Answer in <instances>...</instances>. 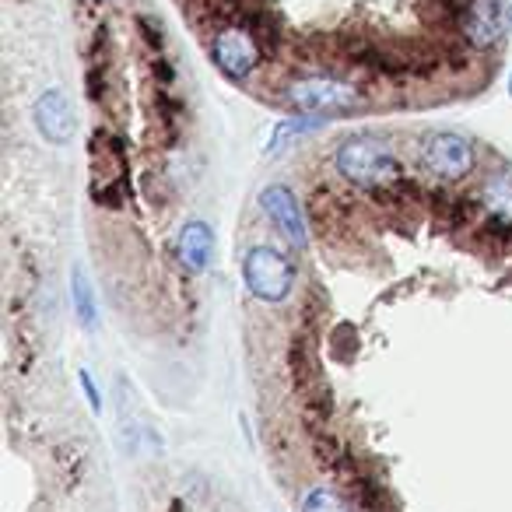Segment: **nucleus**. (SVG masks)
Segmentation results:
<instances>
[{
  "label": "nucleus",
  "mask_w": 512,
  "mask_h": 512,
  "mask_svg": "<svg viewBox=\"0 0 512 512\" xmlns=\"http://www.w3.org/2000/svg\"><path fill=\"white\" fill-rule=\"evenodd\" d=\"M260 207L264 214L271 218V225L292 242L295 249H306L309 246V228H306V214H302L299 200L295 193L288 190L285 183H271L264 193H260Z\"/></svg>",
  "instance_id": "nucleus-5"
},
{
  "label": "nucleus",
  "mask_w": 512,
  "mask_h": 512,
  "mask_svg": "<svg viewBox=\"0 0 512 512\" xmlns=\"http://www.w3.org/2000/svg\"><path fill=\"white\" fill-rule=\"evenodd\" d=\"M334 165L355 186H390L400 179V162L376 137H351L337 148Z\"/></svg>",
  "instance_id": "nucleus-2"
},
{
  "label": "nucleus",
  "mask_w": 512,
  "mask_h": 512,
  "mask_svg": "<svg viewBox=\"0 0 512 512\" xmlns=\"http://www.w3.org/2000/svg\"><path fill=\"white\" fill-rule=\"evenodd\" d=\"M78 383H81V393H85V397H88V407H92V411L99 414V411H102V393H99V386H95L92 372H88V369L81 372Z\"/></svg>",
  "instance_id": "nucleus-11"
},
{
  "label": "nucleus",
  "mask_w": 512,
  "mask_h": 512,
  "mask_svg": "<svg viewBox=\"0 0 512 512\" xmlns=\"http://www.w3.org/2000/svg\"><path fill=\"white\" fill-rule=\"evenodd\" d=\"M176 8L228 81L295 60L285 102L306 81L362 92L355 71L386 81L460 71L509 39V0H176Z\"/></svg>",
  "instance_id": "nucleus-1"
},
{
  "label": "nucleus",
  "mask_w": 512,
  "mask_h": 512,
  "mask_svg": "<svg viewBox=\"0 0 512 512\" xmlns=\"http://www.w3.org/2000/svg\"><path fill=\"white\" fill-rule=\"evenodd\" d=\"M302 512H351V509L330 488H316V491H309V495H306Z\"/></svg>",
  "instance_id": "nucleus-10"
},
{
  "label": "nucleus",
  "mask_w": 512,
  "mask_h": 512,
  "mask_svg": "<svg viewBox=\"0 0 512 512\" xmlns=\"http://www.w3.org/2000/svg\"><path fill=\"white\" fill-rule=\"evenodd\" d=\"M32 116H36V130L50 144H67L74 137V130H78V116H74L71 99L64 92H57V88L39 95Z\"/></svg>",
  "instance_id": "nucleus-6"
},
{
  "label": "nucleus",
  "mask_w": 512,
  "mask_h": 512,
  "mask_svg": "<svg viewBox=\"0 0 512 512\" xmlns=\"http://www.w3.org/2000/svg\"><path fill=\"white\" fill-rule=\"evenodd\" d=\"M179 260H183L186 271L193 274H204L214 260V235L207 221H186L183 232H179Z\"/></svg>",
  "instance_id": "nucleus-7"
},
{
  "label": "nucleus",
  "mask_w": 512,
  "mask_h": 512,
  "mask_svg": "<svg viewBox=\"0 0 512 512\" xmlns=\"http://www.w3.org/2000/svg\"><path fill=\"white\" fill-rule=\"evenodd\" d=\"M481 200L495 218L512 221V172H495L481 183Z\"/></svg>",
  "instance_id": "nucleus-8"
},
{
  "label": "nucleus",
  "mask_w": 512,
  "mask_h": 512,
  "mask_svg": "<svg viewBox=\"0 0 512 512\" xmlns=\"http://www.w3.org/2000/svg\"><path fill=\"white\" fill-rule=\"evenodd\" d=\"M242 281H246L249 295L260 302H285L295 288V267L281 249L274 246H253L242 260Z\"/></svg>",
  "instance_id": "nucleus-3"
},
{
  "label": "nucleus",
  "mask_w": 512,
  "mask_h": 512,
  "mask_svg": "<svg viewBox=\"0 0 512 512\" xmlns=\"http://www.w3.org/2000/svg\"><path fill=\"white\" fill-rule=\"evenodd\" d=\"M418 155L439 179H463L474 169V144L453 130H428L418 144Z\"/></svg>",
  "instance_id": "nucleus-4"
},
{
  "label": "nucleus",
  "mask_w": 512,
  "mask_h": 512,
  "mask_svg": "<svg viewBox=\"0 0 512 512\" xmlns=\"http://www.w3.org/2000/svg\"><path fill=\"white\" fill-rule=\"evenodd\" d=\"M71 295H74V313H78V320L85 323V327H95V320H99V309H95L92 285H88V278H85V271H81V267H74V271H71Z\"/></svg>",
  "instance_id": "nucleus-9"
}]
</instances>
